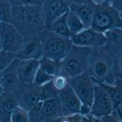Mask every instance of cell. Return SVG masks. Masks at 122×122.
I'll return each mask as SVG.
<instances>
[{
    "label": "cell",
    "instance_id": "e0dca14e",
    "mask_svg": "<svg viewBox=\"0 0 122 122\" xmlns=\"http://www.w3.org/2000/svg\"><path fill=\"white\" fill-rule=\"evenodd\" d=\"M95 6L96 5L92 2L81 3V4H73V3L70 4V9L78 15L86 28L92 26Z\"/></svg>",
    "mask_w": 122,
    "mask_h": 122
},
{
    "label": "cell",
    "instance_id": "e575fe53",
    "mask_svg": "<svg viewBox=\"0 0 122 122\" xmlns=\"http://www.w3.org/2000/svg\"><path fill=\"white\" fill-rule=\"evenodd\" d=\"M111 1H112V0H106V3H109V4Z\"/></svg>",
    "mask_w": 122,
    "mask_h": 122
},
{
    "label": "cell",
    "instance_id": "484cf974",
    "mask_svg": "<svg viewBox=\"0 0 122 122\" xmlns=\"http://www.w3.org/2000/svg\"><path fill=\"white\" fill-rule=\"evenodd\" d=\"M113 59V71L116 78L122 80V49L112 56Z\"/></svg>",
    "mask_w": 122,
    "mask_h": 122
},
{
    "label": "cell",
    "instance_id": "ac0fdd59",
    "mask_svg": "<svg viewBox=\"0 0 122 122\" xmlns=\"http://www.w3.org/2000/svg\"><path fill=\"white\" fill-rule=\"evenodd\" d=\"M104 35L107 39L105 47L113 56L118 51L122 49V28L115 27L109 29L104 33Z\"/></svg>",
    "mask_w": 122,
    "mask_h": 122
},
{
    "label": "cell",
    "instance_id": "603a6c76",
    "mask_svg": "<svg viewBox=\"0 0 122 122\" xmlns=\"http://www.w3.org/2000/svg\"><path fill=\"white\" fill-rule=\"evenodd\" d=\"M13 5L9 0H0V22L11 23Z\"/></svg>",
    "mask_w": 122,
    "mask_h": 122
},
{
    "label": "cell",
    "instance_id": "3957f363",
    "mask_svg": "<svg viewBox=\"0 0 122 122\" xmlns=\"http://www.w3.org/2000/svg\"><path fill=\"white\" fill-rule=\"evenodd\" d=\"M43 45L44 56L61 61L72 47L71 37H64L44 28L39 35Z\"/></svg>",
    "mask_w": 122,
    "mask_h": 122
},
{
    "label": "cell",
    "instance_id": "52a82bcc",
    "mask_svg": "<svg viewBox=\"0 0 122 122\" xmlns=\"http://www.w3.org/2000/svg\"><path fill=\"white\" fill-rule=\"evenodd\" d=\"M70 85L78 95L82 104L92 106L94 97V81L87 71L70 78Z\"/></svg>",
    "mask_w": 122,
    "mask_h": 122
},
{
    "label": "cell",
    "instance_id": "7402d4cb",
    "mask_svg": "<svg viewBox=\"0 0 122 122\" xmlns=\"http://www.w3.org/2000/svg\"><path fill=\"white\" fill-rule=\"evenodd\" d=\"M58 95H59V91L54 87L52 81L39 87V97L41 101L52 100L57 98Z\"/></svg>",
    "mask_w": 122,
    "mask_h": 122
},
{
    "label": "cell",
    "instance_id": "4fadbf2b",
    "mask_svg": "<svg viewBox=\"0 0 122 122\" xmlns=\"http://www.w3.org/2000/svg\"><path fill=\"white\" fill-rule=\"evenodd\" d=\"M43 8L47 25L52 20L65 15L70 10V3L68 0H44Z\"/></svg>",
    "mask_w": 122,
    "mask_h": 122
},
{
    "label": "cell",
    "instance_id": "1f68e13d",
    "mask_svg": "<svg viewBox=\"0 0 122 122\" xmlns=\"http://www.w3.org/2000/svg\"><path fill=\"white\" fill-rule=\"evenodd\" d=\"M69 3L71 4H81V3H88V2H92V0H68Z\"/></svg>",
    "mask_w": 122,
    "mask_h": 122
},
{
    "label": "cell",
    "instance_id": "4316f807",
    "mask_svg": "<svg viewBox=\"0 0 122 122\" xmlns=\"http://www.w3.org/2000/svg\"><path fill=\"white\" fill-rule=\"evenodd\" d=\"M52 81L54 85V87L56 88L58 91H61L70 83V77H68L65 73L60 71L59 73H57L53 77Z\"/></svg>",
    "mask_w": 122,
    "mask_h": 122
},
{
    "label": "cell",
    "instance_id": "ba28073f",
    "mask_svg": "<svg viewBox=\"0 0 122 122\" xmlns=\"http://www.w3.org/2000/svg\"><path fill=\"white\" fill-rule=\"evenodd\" d=\"M23 41L24 36L12 23L0 22V50L18 52Z\"/></svg>",
    "mask_w": 122,
    "mask_h": 122
},
{
    "label": "cell",
    "instance_id": "30bf717a",
    "mask_svg": "<svg viewBox=\"0 0 122 122\" xmlns=\"http://www.w3.org/2000/svg\"><path fill=\"white\" fill-rule=\"evenodd\" d=\"M19 59H15V61L1 71L0 73V87L1 92H15L21 85L19 76H18V65Z\"/></svg>",
    "mask_w": 122,
    "mask_h": 122
},
{
    "label": "cell",
    "instance_id": "d590c367",
    "mask_svg": "<svg viewBox=\"0 0 122 122\" xmlns=\"http://www.w3.org/2000/svg\"><path fill=\"white\" fill-rule=\"evenodd\" d=\"M119 14H120V18H121V20H122V12L121 13H119Z\"/></svg>",
    "mask_w": 122,
    "mask_h": 122
},
{
    "label": "cell",
    "instance_id": "7c38bea8",
    "mask_svg": "<svg viewBox=\"0 0 122 122\" xmlns=\"http://www.w3.org/2000/svg\"><path fill=\"white\" fill-rule=\"evenodd\" d=\"M58 97L61 101L64 117L74 113H80L81 101L70 83L64 89L59 91Z\"/></svg>",
    "mask_w": 122,
    "mask_h": 122
},
{
    "label": "cell",
    "instance_id": "d6a6232c",
    "mask_svg": "<svg viewBox=\"0 0 122 122\" xmlns=\"http://www.w3.org/2000/svg\"><path fill=\"white\" fill-rule=\"evenodd\" d=\"M92 2L95 5H102L106 3V0H92Z\"/></svg>",
    "mask_w": 122,
    "mask_h": 122
},
{
    "label": "cell",
    "instance_id": "277c9868",
    "mask_svg": "<svg viewBox=\"0 0 122 122\" xmlns=\"http://www.w3.org/2000/svg\"><path fill=\"white\" fill-rule=\"evenodd\" d=\"M92 48L72 45L70 52L61 61V71L68 77H74L86 71L89 66V60Z\"/></svg>",
    "mask_w": 122,
    "mask_h": 122
},
{
    "label": "cell",
    "instance_id": "2e32d148",
    "mask_svg": "<svg viewBox=\"0 0 122 122\" xmlns=\"http://www.w3.org/2000/svg\"><path fill=\"white\" fill-rule=\"evenodd\" d=\"M39 69V60H20L18 65V76L23 84H33L36 72Z\"/></svg>",
    "mask_w": 122,
    "mask_h": 122
},
{
    "label": "cell",
    "instance_id": "7a4b0ae2",
    "mask_svg": "<svg viewBox=\"0 0 122 122\" xmlns=\"http://www.w3.org/2000/svg\"><path fill=\"white\" fill-rule=\"evenodd\" d=\"M87 71L98 82L110 85L115 84L116 76L113 71L112 54L105 46L92 48Z\"/></svg>",
    "mask_w": 122,
    "mask_h": 122
},
{
    "label": "cell",
    "instance_id": "9c48e42d",
    "mask_svg": "<svg viewBox=\"0 0 122 122\" xmlns=\"http://www.w3.org/2000/svg\"><path fill=\"white\" fill-rule=\"evenodd\" d=\"M71 39L72 44L82 47L99 48L107 44V39L104 34L93 29L92 27L85 28L78 34L71 35Z\"/></svg>",
    "mask_w": 122,
    "mask_h": 122
},
{
    "label": "cell",
    "instance_id": "8992f818",
    "mask_svg": "<svg viewBox=\"0 0 122 122\" xmlns=\"http://www.w3.org/2000/svg\"><path fill=\"white\" fill-rule=\"evenodd\" d=\"M93 81H94V97L92 105L91 115L100 119L101 117L111 113L115 108L111 97L104 86L94 80Z\"/></svg>",
    "mask_w": 122,
    "mask_h": 122
},
{
    "label": "cell",
    "instance_id": "9a60e30c",
    "mask_svg": "<svg viewBox=\"0 0 122 122\" xmlns=\"http://www.w3.org/2000/svg\"><path fill=\"white\" fill-rule=\"evenodd\" d=\"M42 121H62L64 117L59 97L43 101Z\"/></svg>",
    "mask_w": 122,
    "mask_h": 122
},
{
    "label": "cell",
    "instance_id": "ffe728a7",
    "mask_svg": "<svg viewBox=\"0 0 122 122\" xmlns=\"http://www.w3.org/2000/svg\"><path fill=\"white\" fill-rule=\"evenodd\" d=\"M39 68L52 76H55L61 70V61L44 56L39 60Z\"/></svg>",
    "mask_w": 122,
    "mask_h": 122
},
{
    "label": "cell",
    "instance_id": "8fae6325",
    "mask_svg": "<svg viewBox=\"0 0 122 122\" xmlns=\"http://www.w3.org/2000/svg\"><path fill=\"white\" fill-rule=\"evenodd\" d=\"M44 57L43 45L38 35L24 37L22 47L17 52V59L19 60H40Z\"/></svg>",
    "mask_w": 122,
    "mask_h": 122
},
{
    "label": "cell",
    "instance_id": "f546056e",
    "mask_svg": "<svg viewBox=\"0 0 122 122\" xmlns=\"http://www.w3.org/2000/svg\"><path fill=\"white\" fill-rule=\"evenodd\" d=\"M13 5H43L44 0H9Z\"/></svg>",
    "mask_w": 122,
    "mask_h": 122
},
{
    "label": "cell",
    "instance_id": "4dcf8cb0",
    "mask_svg": "<svg viewBox=\"0 0 122 122\" xmlns=\"http://www.w3.org/2000/svg\"><path fill=\"white\" fill-rule=\"evenodd\" d=\"M109 4L112 5V7L116 9L118 12H122V0H112Z\"/></svg>",
    "mask_w": 122,
    "mask_h": 122
},
{
    "label": "cell",
    "instance_id": "44dd1931",
    "mask_svg": "<svg viewBox=\"0 0 122 122\" xmlns=\"http://www.w3.org/2000/svg\"><path fill=\"white\" fill-rule=\"evenodd\" d=\"M66 19H67V24L69 26V29L72 35L78 34L86 28L85 25H83L81 19L79 17L78 15L74 13L73 11H71V9L67 12Z\"/></svg>",
    "mask_w": 122,
    "mask_h": 122
},
{
    "label": "cell",
    "instance_id": "6da1fadb",
    "mask_svg": "<svg viewBox=\"0 0 122 122\" xmlns=\"http://www.w3.org/2000/svg\"><path fill=\"white\" fill-rule=\"evenodd\" d=\"M11 23L24 37L38 35L46 25L43 5H13Z\"/></svg>",
    "mask_w": 122,
    "mask_h": 122
},
{
    "label": "cell",
    "instance_id": "5b68a950",
    "mask_svg": "<svg viewBox=\"0 0 122 122\" xmlns=\"http://www.w3.org/2000/svg\"><path fill=\"white\" fill-rule=\"evenodd\" d=\"M91 27L103 34L111 28H122L120 14L109 3L96 5Z\"/></svg>",
    "mask_w": 122,
    "mask_h": 122
},
{
    "label": "cell",
    "instance_id": "cb8c5ba5",
    "mask_svg": "<svg viewBox=\"0 0 122 122\" xmlns=\"http://www.w3.org/2000/svg\"><path fill=\"white\" fill-rule=\"evenodd\" d=\"M30 121L29 112L26 109L22 107L21 105H18L14 110L12 117H11V122H28Z\"/></svg>",
    "mask_w": 122,
    "mask_h": 122
},
{
    "label": "cell",
    "instance_id": "5bb4252c",
    "mask_svg": "<svg viewBox=\"0 0 122 122\" xmlns=\"http://www.w3.org/2000/svg\"><path fill=\"white\" fill-rule=\"evenodd\" d=\"M17 97L15 92H5L0 95V122H11L14 110L17 107Z\"/></svg>",
    "mask_w": 122,
    "mask_h": 122
},
{
    "label": "cell",
    "instance_id": "836d02e7",
    "mask_svg": "<svg viewBox=\"0 0 122 122\" xmlns=\"http://www.w3.org/2000/svg\"><path fill=\"white\" fill-rule=\"evenodd\" d=\"M116 109H117L118 113L119 114V116H120V118H121V119H122V103L119 105V106H118V107L116 108Z\"/></svg>",
    "mask_w": 122,
    "mask_h": 122
},
{
    "label": "cell",
    "instance_id": "83f0119b",
    "mask_svg": "<svg viewBox=\"0 0 122 122\" xmlns=\"http://www.w3.org/2000/svg\"><path fill=\"white\" fill-rule=\"evenodd\" d=\"M52 79H53V76L52 75H50V74L46 73L45 71H44L43 70H41V69H38L37 71V72H36V75H35V81H34V85L35 86H37V87H40V86H42V85H44L45 83L49 82V81H52Z\"/></svg>",
    "mask_w": 122,
    "mask_h": 122
},
{
    "label": "cell",
    "instance_id": "f1b7e54d",
    "mask_svg": "<svg viewBox=\"0 0 122 122\" xmlns=\"http://www.w3.org/2000/svg\"><path fill=\"white\" fill-rule=\"evenodd\" d=\"M42 109H43V101H39L35 106H34L32 109L28 110L29 117H30V121L35 122L43 120Z\"/></svg>",
    "mask_w": 122,
    "mask_h": 122
},
{
    "label": "cell",
    "instance_id": "d4e9b609",
    "mask_svg": "<svg viewBox=\"0 0 122 122\" xmlns=\"http://www.w3.org/2000/svg\"><path fill=\"white\" fill-rule=\"evenodd\" d=\"M17 58V52L0 50V70L10 65Z\"/></svg>",
    "mask_w": 122,
    "mask_h": 122
},
{
    "label": "cell",
    "instance_id": "d6986e66",
    "mask_svg": "<svg viewBox=\"0 0 122 122\" xmlns=\"http://www.w3.org/2000/svg\"><path fill=\"white\" fill-rule=\"evenodd\" d=\"M67 13L63 15H61L60 17L56 18L54 20H52V22L48 23L45 28L49 29L50 31H52L53 33H55L57 35L64 36V37H71V33L69 26L67 24Z\"/></svg>",
    "mask_w": 122,
    "mask_h": 122
}]
</instances>
